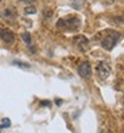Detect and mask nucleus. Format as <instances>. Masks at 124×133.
I'll return each mask as SVG.
<instances>
[{"label": "nucleus", "mask_w": 124, "mask_h": 133, "mask_svg": "<svg viewBox=\"0 0 124 133\" xmlns=\"http://www.w3.org/2000/svg\"><path fill=\"white\" fill-rule=\"evenodd\" d=\"M57 28L59 30H69V31H74L78 30L81 26V20L77 16H66V18H61L57 22Z\"/></svg>", "instance_id": "1"}, {"label": "nucleus", "mask_w": 124, "mask_h": 133, "mask_svg": "<svg viewBox=\"0 0 124 133\" xmlns=\"http://www.w3.org/2000/svg\"><path fill=\"white\" fill-rule=\"evenodd\" d=\"M120 34L117 32V31H115V30H108L107 31V34L105 36L101 39V47L105 49V50H112L116 44H117L119 42V39H120Z\"/></svg>", "instance_id": "2"}, {"label": "nucleus", "mask_w": 124, "mask_h": 133, "mask_svg": "<svg viewBox=\"0 0 124 133\" xmlns=\"http://www.w3.org/2000/svg\"><path fill=\"white\" fill-rule=\"evenodd\" d=\"M111 71H112V67H111V65L108 63L107 61H100L98 63H97V66H96L97 77L100 78V79H103V81L109 77Z\"/></svg>", "instance_id": "3"}, {"label": "nucleus", "mask_w": 124, "mask_h": 133, "mask_svg": "<svg viewBox=\"0 0 124 133\" xmlns=\"http://www.w3.org/2000/svg\"><path fill=\"white\" fill-rule=\"evenodd\" d=\"M73 43L76 44V47L81 51H86L89 49V39L84 35H78L73 39Z\"/></svg>", "instance_id": "4"}, {"label": "nucleus", "mask_w": 124, "mask_h": 133, "mask_svg": "<svg viewBox=\"0 0 124 133\" xmlns=\"http://www.w3.org/2000/svg\"><path fill=\"white\" fill-rule=\"evenodd\" d=\"M77 73H78V75L81 77V78H89L90 75H92V66H90V63L88 61H84L82 63L78 66V70H77Z\"/></svg>", "instance_id": "5"}, {"label": "nucleus", "mask_w": 124, "mask_h": 133, "mask_svg": "<svg viewBox=\"0 0 124 133\" xmlns=\"http://www.w3.org/2000/svg\"><path fill=\"white\" fill-rule=\"evenodd\" d=\"M0 39H2L4 43L11 44V43H14V41H15V35H14L12 31H10V30L0 28Z\"/></svg>", "instance_id": "6"}, {"label": "nucleus", "mask_w": 124, "mask_h": 133, "mask_svg": "<svg viewBox=\"0 0 124 133\" xmlns=\"http://www.w3.org/2000/svg\"><path fill=\"white\" fill-rule=\"evenodd\" d=\"M2 18L5 19V20H14L15 18H16V11H15L14 8H7L2 12Z\"/></svg>", "instance_id": "7"}, {"label": "nucleus", "mask_w": 124, "mask_h": 133, "mask_svg": "<svg viewBox=\"0 0 124 133\" xmlns=\"http://www.w3.org/2000/svg\"><path fill=\"white\" fill-rule=\"evenodd\" d=\"M22 39H23V42H24L26 44H28V47H30L31 52H35L34 46L31 44V35H30V32H23V34H22Z\"/></svg>", "instance_id": "8"}, {"label": "nucleus", "mask_w": 124, "mask_h": 133, "mask_svg": "<svg viewBox=\"0 0 124 133\" xmlns=\"http://www.w3.org/2000/svg\"><path fill=\"white\" fill-rule=\"evenodd\" d=\"M85 2H86V0H72V5L76 10H81L85 4Z\"/></svg>", "instance_id": "9"}, {"label": "nucleus", "mask_w": 124, "mask_h": 133, "mask_svg": "<svg viewBox=\"0 0 124 133\" xmlns=\"http://www.w3.org/2000/svg\"><path fill=\"white\" fill-rule=\"evenodd\" d=\"M12 65H14V66H18V67H20V69H30V67H31L30 63L20 62V61H12Z\"/></svg>", "instance_id": "10"}, {"label": "nucleus", "mask_w": 124, "mask_h": 133, "mask_svg": "<svg viewBox=\"0 0 124 133\" xmlns=\"http://www.w3.org/2000/svg\"><path fill=\"white\" fill-rule=\"evenodd\" d=\"M10 127H11V120H10V118H3V120H2V124H0V129L10 128Z\"/></svg>", "instance_id": "11"}, {"label": "nucleus", "mask_w": 124, "mask_h": 133, "mask_svg": "<svg viewBox=\"0 0 124 133\" xmlns=\"http://www.w3.org/2000/svg\"><path fill=\"white\" fill-rule=\"evenodd\" d=\"M113 22L117 26H124V16H115L113 18Z\"/></svg>", "instance_id": "12"}, {"label": "nucleus", "mask_w": 124, "mask_h": 133, "mask_svg": "<svg viewBox=\"0 0 124 133\" xmlns=\"http://www.w3.org/2000/svg\"><path fill=\"white\" fill-rule=\"evenodd\" d=\"M35 11H36V10L34 8V7H27V8L24 10L26 14H35Z\"/></svg>", "instance_id": "13"}, {"label": "nucleus", "mask_w": 124, "mask_h": 133, "mask_svg": "<svg viewBox=\"0 0 124 133\" xmlns=\"http://www.w3.org/2000/svg\"><path fill=\"white\" fill-rule=\"evenodd\" d=\"M101 3H104V4H113L115 2H117V0H100Z\"/></svg>", "instance_id": "14"}, {"label": "nucleus", "mask_w": 124, "mask_h": 133, "mask_svg": "<svg viewBox=\"0 0 124 133\" xmlns=\"http://www.w3.org/2000/svg\"><path fill=\"white\" fill-rule=\"evenodd\" d=\"M41 105L42 106H51V102H50V101H42V102H41Z\"/></svg>", "instance_id": "15"}, {"label": "nucleus", "mask_w": 124, "mask_h": 133, "mask_svg": "<svg viewBox=\"0 0 124 133\" xmlns=\"http://www.w3.org/2000/svg\"><path fill=\"white\" fill-rule=\"evenodd\" d=\"M50 16H51V11H49V12L45 11V18L46 19H50Z\"/></svg>", "instance_id": "16"}, {"label": "nucleus", "mask_w": 124, "mask_h": 133, "mask_svg": "<svg viewBox=\"0 0 124 133\" xmlns=\"http://www.w3.org/2000/svg\"><path fill=\"white\" fill-rule=\"evenodd\" d=\"M55 104L59 106V105H62V99H55Z\"/></svg>", "instance_id": "17"}, {"label": "nucleus", "mask_w": 124, "mask_h": 133, "mask_svg": "<svg viewBox=\"0 0 124 133\" xmlns=\"http://www.w3.org/2000/svg\"><path fill=\"white\" fill-rule=\"evenodd\" d=\"M20 2H24V3H33L34 0H20Z\"/></svg>", "instance_id": "18"}, {"label": "nucleus", "mask_w": 124, "mask_h": 133, "mask_svg": "<svg viewBox=\"0 0 124 133\" xmlns=\"http://www.w3.org/2000/svg\"><path fill=\"white\" fill-rule=\"evenodd\" d=\"M0 2H2V0H0Z\"/></svg>", "instance_id": "19"}]
</instances>
